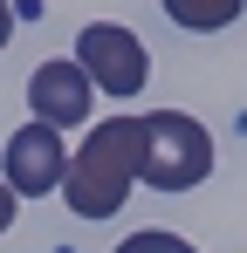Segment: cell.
I'll return each mask as SVG.
<instances>
[{"mask_svg": "<svg viewBox=\"0 0 247 253\" xmlns=\"http://www.w3.org/2000/svg\"><path fill=\"white\" fill-rule=\"evenodd\" d=\"M14 212H21V199H14V192H7V185H0V233H7V226H14Z\"/></svg>", "mask_w": 247, "mask_h": 253, "instance_id": "8", "label": "cell"}, {"mask_svg": "<svg viewBox=\"0 0 247 253\" xmlns=\"http://www.w3.org/2000/svg\"><path fill=\"white\" fill-rule=\"evenodd\" d=\"M137 151H144V124H137V117L89 124L82 151H69V178H62L69 212H76V219H110V212H124L130 185H137Z\"/></svg>", "mask_w": 247, "mask_h": 253, "instance_id": "1", "label": "cell"}, {"mask_svg": "<svg viewBox=\"0 0 247 253\" xmlns=\"http://www.w3.org/2000/svg\"><path fill=\"white\" fill-rule=\"evenodd\" d=\"M117 253H199L192 240H179V233H165V226H144V233H130Z\"/></svg>", "mask_w": 247, "mask_h": 253, "instance_id": "7", "label": "cell"}, {"mask_svg": "<svg viewBox=\"0 0 247 253\" xmlns=\"http://www.w3.org/2000/svg\"><path fill=\"white\" fill-rule=\"evenodd\" d=\"M62 178H69V144H62V130L48 124H28L7 137V151H0V185L14 192V199H48V192H62Z\"/></svg>", "mask_w": 247, "mask_h": 253, "instance_id": "4", "label": "cell"}, {"mask_svg": "<svg viewBox=\"0 0 247 253\" xmlns=\"http://www.w3.org/2000/svg\"><path fill=\"white\" fill-rule=\"evenodd\" d=\"M28 110L48 130H76L96 110V89H89V76H82L76 62H41L35 76H28Z\"/></svg>", "mask_w": 247, "mask_h": 253, "instance_id": "5", "label": "cell"}, {"mask_svg": "<svg viewBox=\"0 0 247 253\" xmlns=\"http://www.w3.org/2000/svg\"><path fill=\"white\" fill-rule=\"evenodd\" d=\"M137 124H144L137 185H151V192H192V185H206V171H213V137H206L199 117H185V110H151V117H137Z\"/></svg>", "mask_w": 247, "mask_h": 253, "instance_id": "2", "label": "cell"}, {"mask_svg": "<svg viewBox=\"0 0 247 253\" xmlns=\"http://www.w3.org/2000/svg\"><path fill=\"white\" fill-rule=\"evenodd\" d=\"M7 35H14V7L0 0V48H7Z\"/></svg>", "mask_w": 247, "mask_h": 253, "instance_id": "9", "label": "cell"}, {"mask_svg": "<svg viewBox=\"0 0 247 253\" xmlns=\"http://www.w3.org/2000/svg\"><path fill=\"white\" fill-rule=\"evenodd\" d=\"M158 7L179 21V28H192V35H220V28H234V21H241L247 0H158Z\"/></svg>", "mask_w": 247, "mask_h": 253, "instance_id": "6", "label": "cell"}, {"mask_svg": "<svg viewBox=\"0 0 247 253\" xmlns=\"http://www.w3.org/2000/svg\"><path fill=\"white\" fill-rule=\"evenodd\" d=\"M76 69L89 76V89L96 96H110V103H124V96H137V89L151 83V55H144V42L124 28V21H89L76 35Z\"/></svg>", "mask_w": 247, "mask_h": 253, "instance_id": "3", "label": "cell"}]
</instances>
